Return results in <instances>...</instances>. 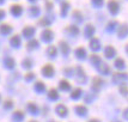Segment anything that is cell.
Instances as JSON below:
<instances>
[{
  "instance_id": "cell-1",
  "label": "cell",
  "mask_w": 128,
  "mask_h": 122,
  "mask_svg": "<svg viewBox=\"0 0 128 122\" xmlns=\"http://www.w3.org/2000/svg\"><path fill=\"white\" fill-rule=\"evenodd\" d=\"M128 80V76L126 73H115L112 77V82L115 84H122Z\"/></svg>"
},
{
  "instance_id": "cell-2",
  "label": "cell",
  "mask_w": 128,
  "mask_h": 122,
  "mask_svg": "<svg viewBox=\"0 0 128 122\" xmlns=\"http://www.w3.org/2000/svg\"><path fill=\"white\" fill-rule=\"evenodd\" d=\"M108 6H109V10H110V12H112V14H116L117 12H118V4H117V1L110 0Z\"/></svg>"
},
{
  "instance_id": "cell-3",
  "label": "cell",
  "mask_w": 128,
  "mask_h": 122,
  "mask_svg": "<svg viewBox=\"0 0 128 122\" xmlns=\"http://www.w3.org/2000/svg\"><path fill=\"white\" fill-rule=\"evenodd\" d=\"M56 112H58V114H59L61 117H65L67 115V112H68V111H67V108L65 106L59 104V106H56Z\"/></svg>"
},
{
  "instance_id": "cell-4",
  "label": "cell",
  "mask_w": 128,
  "mask_h": 122,
  "mask_svg": "<svg viewBox=\"0 0 128 122\" xmlns=\"http://www.w3.org/2000/svg\"><path fill=\"white\" fill-rule=\"evenodd\" d=\"M42 72H43V74H44L46 77H52L53 73H54V70H53V67L50 66V65H47V66L42 70Z\"/></svg>"
},
{
  "instance_id": "cell-5",
  "label": "cell",
  "mask_w": 128,
  "mask_h": 122,
  "mask_svg": "<svg viewBox=\"0 0 128 122\" xmlns=\"http://www.w3.org/2000/svg\"><path fill=\"white\" fill-rule=\"evenodd\" d=\"M76 111H77V114L80 115V116H85L86 114H88V109L83 106H76Z\"/></svg>"
},
{
  "instance_id": "cell-6",
  "label": "cell",
  "mask_w": 128,
  "mask_h": 122,
  "mask_svg": "<svg viewBox=\"0 0 128 122\" xmlns=\"http://www.w3.org/2000/svg\"><path fill=\"white\" fill-rule=\"evenodd\" d=\"M28 110H29V112H31L32 115H37V114H38V108L35 106L34 103H29L28 104Z\"/></svg>"
},
{
  "instance_id": "cell-7",
  "label": "cell",
  "mask_w": 128,
  "mask_h": 122,
  "mask_svg": "<svg viewBox=\"0 0 128 122\" xmlns=\"http://www.w3.org/2000/svg\"><path fill=\"white\" fill-rule=\"evenodd\" d=\"M23 118H24V114H23L22 111H16L13 114V121L14 122H20Z\"/></svg>"
},
{
  "instance_id": "cell-8",
  "label": "cell",
  "mask_w": 128,
  "mask_h": 122,
  "mask_svg": "<svg viewBox=\"0 0 128 122\" xmlns=\"http://www.w3.org/2000/svg\"><path fill=\"white\" fill-rule=\"evenodd\" d=\"M78 77H77V80H78L79 83H85V80H86V77H85V74H84L83 70L80 68V67H78Z\"/></svg>"
},
{
  "instance_id": "cell-9",
  "label": "cell",
  "mask_w": 128,
  "mask_h": 122,
  "mask_svg": "<svg viewBox=\"0 0 128 122\" xmlns=\"http://www.w3.org/2000/svg\"><path fill=\"white\" fill-rule=\"evenodd\" d=\"M128 32V28L127 25H122V26H120V30H118V36L122 38V37H126V35Z\"/></svg>"
},
{
  "instance_id": "cell-10",
  "label": "cell",
  "mask_w": 128,
  "mask_h": 122,
  "mask_svg": "<svg viewBox=\"0 0 128 122\" xmlns=\"http://www.w3.org/2000/svg\"><path fill=\"white\" fill-rule=\"evenodd\" d=\"M102 84H103V82L100 80V78H94V89H95L96 91H98V90L100 89Z\"/></svg>"
},
{
  "instance_id": "cell-11",
  "label": "cell",
  "mask_w": 128,
  "mask_h": 122,
  "mask_svg": "<svg viewBox=\"0 0 128 122\" xmlns=\"http://www.w3.org/2000/svg\"><path fill=\"white\" fill-rule=\"evenodd\" d=\"M104 52H106V58H112V56L115 55V49H114L112 47H110V46H109V47H106Z\"/></svg>"
},
{
  "instance_id": "cell-12",
  "label": "cell",
  "mask_w": 128,
  "mask_h": 122,
  "mask_svg": "<svg viewBox=\"0 0 128 122\" xmlns=\"http://www.w3.org/2000/svg\"><path fill=\"white\" fill-rule=\"evenodd\" d=\"M60 89L64 90V91H68V90L71 89V85H70V83L66 82V80H61V82H60Z\"/></svg>"
},
{
  "instance_id": "cell-13",
  "label": "cell",
  "mask_w": 128,
  "mask_h": 122,
  "mask_svg": "<svg viewBox=\"0 0 128 122\" xmlns=\"http://www.w3.org/2000/svg\"><path fill=\"white\" fill-rule=\"evenodd\" d=\"M100 72L103 73V74H108V73L110 72V70H109L108 65H106V64H100Z\"/></svg>"
},
{
  "instance_id": "cell-14",
  "label": "cell",
  "mask_w": 128,
  "mask_h": 122,
  "mask_svg": "<svg viewBox=\"0 0 128 122\" xmlns=\"http://www.w3.org/2000/svg\"><path fill=\"white\" fill-rule=\"evenodd\" d=\"M42 38L44 40V41H50V40L53 38V34H52V31H50V30L44 31V32H43V37H42Z\"/></svg>"
},
{
  "instance_id": "cell-15",
  "label": "cell",
  "mask_w": 128,
  "mask_h": 122,
  "mask_svg": "<svg viewBox=\"0 0 128 122\" xmlns=\"http://www.w3.org/2000/svg\"><path fill=\"white\" fill-rule=\"evenodd\" d=\"M35 90H36L37 92H43V91H44V85H43V83H41V82L36 83V85H35Z\"/></svg>"
},
{
  "instance_id": "cell-16",
  "label": "cell",
  "mask_w": 128,
  "mask_h": 122,
  "mask_svg": "<svg viewBox=\"0 0 128 122\" xmlns=\"http://www.w3.org/2000/svg\"><path fill=\"white\" fill-rule=\"evenodd\" d=\"M48 96H49L50 100H58V98H59V94H58V92H56V90H54V89L50 90Z\"/></svg>"
},
{
  "instance_id": "cell-17",
  "label": "cell",
  "mask_w": 128,
  "mask_h": 122,
  "mask_svg": "<svg viewBox=\"0 0 128 122\" xmlns=\"http://www.w3.org/2000/svg\"><path fill=\"white\" fill-rule=\"evenodd\" d=\"M80 94H82V90L80 89H77L73 91V94H71V97H72L73 100H78L79 97H80Z\"/></svg>"
},
{
  "instance_id": "cell-18",
  "label": "cell",
  "mask_w": 128,
  "mask_h": 122,
  "mask_svg": "<svg viewBox=\"0 0 128 122\" xmlns=\"http://www.w3.org/2000/svg\"><path fill=\"white\" fill-rule=\"evenodd\" d=\"M115 67H117V68H123V67H124V61H123L122 59H117V60L115 61Z\"/></svg>"
},
{
  "instance_id": "cell-19",
  "label": "cell",
  "mask_w": 128,
  "mask_h": 122,
  "mask_svg": "<svg viewBox=\"0 0 128 122\" xmlns=\"http://www.w3.org/2000/svg\"><path fill=\"white\" fill-rule=\"evenodd\" d=\"M91 48L92 49H100V42H98V40H92V42H91Z\"/></svg>"
},
{
  "instance_id": "cell-20",
  "label": "cell",
  "mask_w": 128,
  "mask_h": 122,
  "mask_svg": "<svg viewBox=\"0 0 128 122\" xmlns=\"http://www.w3.org/2000/svg\"><path fill=\"white\" fill-rule=\"evenodd\" d=\"M34 34V29L32 28H26L24 30V35L26 36V37H31Z\"/></svg>"
},
{
  "instance_id": "cell-21",
  "label": "cell",
  "mask_w": 128,
  "mask_h": 122,
  "mask_svg": "<svg viewBox=\"0 0 128 122\" xmlns=\"http://www.w3.org/2000/svg\"><path fill=\"white\" fill-rule=\"evenodd\" d=\"M116 25H117V23L116 22H112V23H109V25H108V28H106V30L108 31H114L115 30V28H116Z\"/></svg>"
},
{
  "instance_id": "cell-22",
  "label": "cell",
  "mask_w": 128,
  "mask_h": 122,
  "mask_svg": "<svg viewBox=\"0 0 128 122\" xmlns=\"http://www.w3.org/2000/svg\"><path fill=\"white\" fill-rule=\"evenodd\" d=\"M76 54H77V56H78L79 59H84V58H85V52H84V49H82V48H79V49L76 52Z\"/></svg>"
},
{
  "instance_id": "cell-23",
  "label": "cell",
  "mask_w": 128,
  "mask_h": 122,
  "mask_svg": "<svg viewBox=\"0 0 128 122\" xmlns=\"http://www.w3.org/2000/svg\"><path fill=\"white\" fill-rule=\"evenodd\" d=\"M92 32H94V28H92L91 25H88V26H86V29H85V34L90 36V35H91Z\"/></svg>"
},
{
  "instance_id": "cell-24",
  "label": "cell",
  "mask_w": 128,
  "mask_h": 122,
  "mask_svg": "<svg viewBox=\"0 0 128 122\" xmlns=\"http://www.w3.org/2000/svg\"><path fill=\"white\" fill-rule=\"evenodd\" d=\"M30 12H31V14H32V16H36V14H38L40 10H38V8H37V7H36V6H34L30 10Z\"/></svg>"
},
{
  "instance_id": "cell-25",
  "label": "cell",
  "mask_w": 128,
  "mask_h": 122,
  "mask_svg": "<svg viewBox=\"0 0 128 122\" xmlns=\"http://www.w3.org/2000/svg\"><path fill=\"white\" fill-rule=\"evenodd\" d=\"M13 12L18 14V13H20L22 12V8H20V6H13Z\"/></svg>"
},
{
  "instance_id": "cell-26",
  "label": "cell",
  "mask_w": 128,
  "mask_h": 122,
  "mask_svg": "<svg viewBox=\"0 0 128 122\" xmlns=\"http://www.w3.org/2000/svg\"><path fill=\"white\" fill-rule=\"evenodd\" d=\"M91 61L94 62V64H98V62H100V59L98 58V56H92V59H91Z\"/></svg>"
},
{
  "instance_id": "cell-27",
  "label": "cell",
  "mask_w": 128,
  "mask_h": 122,
  "mask_svg": "<svg viewBox=\"0 0 128 122\" xmlns=\"http://www.w3.org/2000/svg\"><path fill=\"white\" fill-rule=\"evenodd\" d=\"M92 100H94V94H89V96L85 97V102H88V103H90Z\"/></svg>"
},
{
  "instance_id": "cell-28",
  "label": "cell",
  "mask_w": 128,
  "mask_h": 122,
  "mask_svg": "<svg viewBox=\"0 0 128 122\" xmlns=\"http://www.w3.org/2000/svg\"><path fill=\"white\" fill-rule=\"evenodd\" d=\"M48 52L50 53V56H55V48L54 47H50L49 49H48Z\"/></svg>"
},
{
  "instance_id": "cell-29",
  "label": "cell",
  "mask_w": 128,
  "mask_h": 122,
  "mask_svg": "<svg viewBox=\"0 0 128 122\" xmlns=\"http://www.w3.org/2000/svg\"><path fill=\"white\" fill-rule=\"evenodd\" d=\"M61 46H62V49H64V54H66V53H68V52H70V48H68V47H66V44H65V43H61Z\"/></svg>"
},
{
  "instance_id": "cell-30",
  "label": "cell",
  "mask_w": 128,
  "mask_h": 122,
  "mask_svg": "<svg viewBox=\"0 0 128 122\" xmlns=\"http://www.w3.org/2000/svg\"><path fill=\"white\" fill-rule=\"evenodd\" d=\"M25 79H26L28 82H30V80H32V79H34V74H32V73H29L28 76H26V78H25Z\"/></svg>"
},
{
  "instance_id": "cell-31",
  "label": "cell",
  "mask_w": 128,
  "mask_h": 122,
  "mask_svg": "<svg viewBox=\"0 0 128 122\" xmlns=\"http://www.w3.org/2000/svg\"><path fill=\"white\" fill-rule=\"evenodd\" d=\"M94 4L97 6H100L102 4H103V0H94Z\"/></svg>"
},
{
  "instance_id": "cell-32",
  "label": "cell",
  "mask_w": 128,
  "mask_h": 122,
  "mask_svg": "<svg viewBox=\"0 0 128 122\" xmlns=\"http://www.w3.org/2000/svg\"><path fill=\"white\" fill-rule=\"evenodd\" d=\"M120 90H121L122 94H128V89H127V88H123V86H122V88H121Z\"/></svg>"
},
{
  "instance_id": "cell-33",
  "label": "cell",
  "mask_w": 128,
  "mask_h": 122,
  "mask_svg": "<svg viewBox=\"0 0 128 122\" xmlns=\"http://www.w3.org/2000/svg\"><path fill=\"white\" fill-rule=\"evenodd\" d=\"M31 66V61L30 60H25L24 61V67H30Z\"/></svg>"
},
{
  "instance_id": "cell-34",
  "label": "cell",
  "mask_w": 128,
  "mask_h": 122,
  "mask_svg": "<svg viewBox=\"0 0 128 122\" xmlns=\"http://www.w3.org/2000/svg\"><path fill=\"white\" fill-rule=\"evenodd\" d=\"M123 117H124L126 120H128V108L124 111H123Z\"/></svg>"
},
{
  "instance_id": "cell-35",
  "label": "cell",
  "mask_w": 128,
  "mask_h": 122,
  "mask_svg": "<svg viewBox=\"0 0 128 122\" xmlns=\"http://www.w3.org/2000/svg\"><path fill=\"white\" fill-rule=\"evenodd\" d=\"M5 106L6 108H12V102L11 100H7V102H6V104H5Z\"/></svg>"
},
{
  "instance_id": "cell-36",
  "label": "cell",
  "mask_w": 128,
  "mask_h": 122,
  "mask_svg": "<svg viewBox=\"0 0 128 122\" xmlns=\"http://www.w3.org/2000/svg\"><path fill=\"white\" fill-rule=\"evenodd\" d=\"M90 122H100V121H98V120H91Z\"/></svg>"
},
{
  "instance_id": "cell-37",
  "label": "cell",
  "mask_w": 128,
  "mask_h": 122,
  "mask_svg": "<svg viewBox=\"0 0 128 122\" xmlns=\"http://www.w3.org/2000/svg\"><path fill=\"white\" fill-rule=\"evenodd\" d=\"M126 49H127V52H128V44H127V48H126Z\"/></svg>"
},
{
  "instance_id": "cell-38",
  "label": "cell",
  "mask_w": 128,
  "mask_h": 122,
  "mask_svg": "<svg viewBox=\"0 0 128 122\" xmlns=\"http://www.w3.org/2000/svg\"><path fill=\"white\" fill-rule=\"evenodd\" d=\"M30 122H36V121H30Z\"/></svg>"
}]
</instances>
